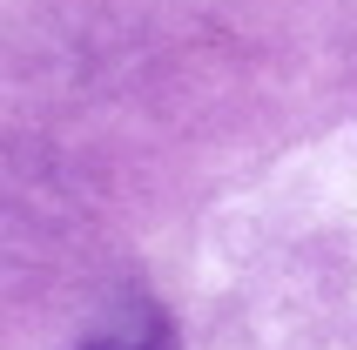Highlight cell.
<instances>
[{
	"label": "cell",
	"instance_id": "6da1fadb",
	"mask_svg": "<svg viewBox=\"0 0 357 350\" xmlns=\"http://www.w3.org/2000/svg\"><path fill=\"white\" fill-rule=\"evenodd\" d=\"M81 350H176V330H169V317H155L149 303H121L101 330L81 337Z\"/></svg>",
	"mask_w": 357,
	"mask_h": 350
}]
</instances>
